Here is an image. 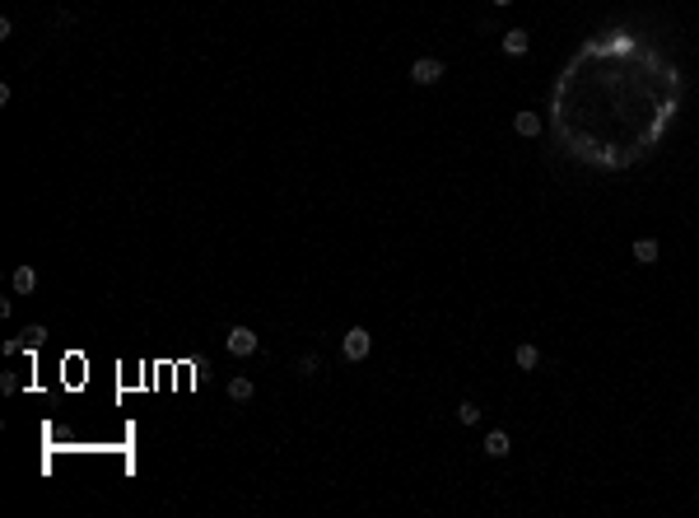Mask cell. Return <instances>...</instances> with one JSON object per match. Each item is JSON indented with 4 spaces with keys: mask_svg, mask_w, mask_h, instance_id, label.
<instances>
[{
    "mask_svg": "<svg viewBox=\"0 0 699 518\" xmlns=\"http://www.w3.org/2000/svg\"><path fill=\"white\" fill-rule=\"evenodd\" d=\"M224 346H229V355H238V360H247V355H256V332L247 322H238V327H229V337H224Z\"/></svg>",
    "mask_w": 699,
    "mask_h": 518,
    "instance_id": "6da1fadb",
    "label": "cell"
},
{
    "mask_svg": "<svg viewBox=\"0 0 699 518\" xmlns=\"http://www.w3.org/2000/svg\"><path fill=\"white\" fill-rule=\"evenodd\" d=\"M368 350H373V337H368L364 327H350V332H345L341 337V355L350 364H359V360H368Z\"/></svg>",
    "mask_w": 699,
    "mask_h": 518,
    "instance_id": "7a4b0ae2",
    "label": "cell"
},
{
    "mask_svg": "<svg viewBox=\"0 0 699 518\" xmlns=\"http://www.w3.org/2000/svg\"><path fill=\"white\" fill-rule=\"evenodd\" d=\"M443 75H448V66H443L438 57H420V61L411 66V79H415V84H424V89H429V84H438Z\"/></svg>",
    "mask_w": 699,
    "mask_h": 518,
    "instance_id": "3957f363",
    "label": "cell"
},
{
    "mask_svg": "<svg viewBox=\"0 0 699 518\" xmlns=\"http://www.w3.org/2000/svg\"><path fill=\"white\" fill-rule=\"evenodd\" d=\"M499 47L508 52V57H527V47H532V38L522 33V28H508V33L499 38Z\"/></svg>",
    "mask_w": 699,
    "mask_h": 518,
    "instance_id": "277c9868",
    "label": "cell"
},
{
    "mask_svg": "<svg viewBox=\"0 0 699 518\" xmlns=\"http://www.w3.org/2000/svg\"><path fill=\"white\" fill-rule=\"evenodd\" d=\"M10 290H14V294H33V290H38V271H33V266H14Z\"/></svg>",
    "mask_w": 699,
    "mask_h": 518,
    "instance_id": "5b68a950",
    "label": "cell"
},
{
    "mask_svg": "<svg viewBox=\"0 0 699 518\" xmlns=\"http://www.w3.org/2000/svg\"><path fill=\"white\" fill-rule=\"evenodd\" d=\"M485 453H489V458H508V453H513V439L504 434V429H489V434H485Z\"/></svg>",
    "mask_w": 699,
    "mask_h": 518,
    "instance_id": "8992f818",
    "label": "cell"
},
{
    "mask_svg": "<svg viewBox=\"0 0 699 518\" xmlns=\"http://www.w3.org/2000/svg\"><path fill=\"white\" fill-rule=\"evenodd\" d=\"M252 393H256V383L247 378V373H238V378H229V402H252Z\"/></svg>",
    "mask_w": 699,
    "mask_h": 518,
    "instance_id": "52a82bcc",
    "label": "cell"
},
{
    "mask_svg": "<svg viewBox=\"0 0 699 518\" xmlns=\"http://www.w3.org/2000/svg\"><path fill=\"white\" fill-rule=\"evenodd\" d=\"M513 131H518L522 140H536V135H541V117L536 113H518L513 117Z\"/></svg>",
    "mask_w": 699,
    "mask_h": 518,
    "instance_id": "ba28073f",
    "label": "cell"
},
{
    "mask_svg": "<svg viewBox=\"0 0 699 518\" xmlns=\"http://www.w3.org/2000/svg\"><path fill=\"white\" fill-rule=\"evenodd\" d=\"M657 257H662V248H657V238H639V243H634V261H639V266H653Z\"/></svg>",
    "mask_w": 699,
    "mask_h": 518,
    "instance_id": "9c48e42d",
    "label": "cell"
},
{
    "mask_svg": "<svg viewBox=\"0 0 699 518\" xmlns=\"http://www.w3.org/2000/svg\"><path fill=\"white\" fill-rule=\"evenodd\" d=\"M513 360H518V369H536V364H541V350H536L532 341H522V346L513 350Z\"/></svg>",
    "mask_w": 699,
    "mask_h": 518,
    "instance_id": "30bf717a",
    "label": "cell"
},
{
    "mask_svg": "<svg viewBox=\"0 0 699 518\" xmlns=\"http://www.w3.org/2000/svg\"><path fill=\"white\" fill-rule=\"evenodd\" d=\"M317 350H308V355H299V364H294V369H299V378H312V373H317Z\"/></svg>",
    "mask_w": 699,
    "mask_h": 518,
    "instance_id": "8fae6325",
    "label": "cell"
},
{
    "mask_svg": "<svg viewBox=\"0 0 699 518\" xmlns=\"http://www.w3.org/2000/svg\"><path fill=\"white\" fill-rule=\"evenodd\" d=\"M457 420H462V425H476V420H480V406L476 402H462V406H457Z\"/></svg>",
    "mask_w": 699,
    "mask_h": 518,
    "instance_id": "7c38bea8",
    "label": "cell"
},
{
    "mask_svg": "<svg viewBox=\"0 0 699 518\" xmlns=\"http://www.w3.org/2000/svg\"><path fill=\"white\" fill-rule=\"evenodd\" d=\"M23 337H28V341H33V346H38V341L47 337V327H42V322H33V327H28V332H23Z\"/></svg>",
    "mask_w": 699,
    "mask_h": 518,
    "instance_id": "4fadbf2b",
    "label": "cell"
},
{
    "mask_svg": "<svg viewBox=\"0 0 699 518\" xmlns=\"http://www.w3.org/2000/svg\"><path fill=\"white\" fill-rule=\"evenodd\" d=\"M489 5H513V0H489Z\"/></svg>",
    "mask_w": 699,
    "mask_h": 518,
    "instance_id": "5bb4252c",
    "label": "cell"
}]
</instances>
